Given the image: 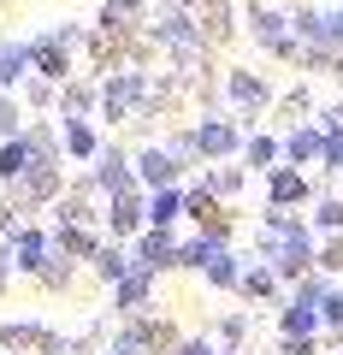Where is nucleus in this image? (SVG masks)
<instances>
[{"label": "nucleus", "mask_w": 343, "mask_h": 355, "mask_svg": "<svg viewBox=\"0 0 343 355\" xmlns=\"http://www.w3.org/2000/svg\"><path fill=\"white\" fill-rule=\"evenodd\" d=\"M18 266H24V272H36V279H42V266H48L53 261V243L48 237H42V231H24V237H18Z\"/></svg>", "instance_id": "nucleus-22"}, {"label": "nucleus", "mask_w": 343, "mask_h": 355, "mask_svg": "<svg viewBox=\"0 0 343 355\" xmlns=\"http://www.w3.org/2000/svg\"><path fill=\"white\" fill-rule=\"evenodd\" d=\"M290 36L308 42V48H331V6H296L290 12Z\"/></svg>", "instance_id": "nucleus-11"}, {"label": "nucleus", "mask_w": 343, "mask_h": 355, "mask_svg": "<svg viewBox=\"0 0 343 355\" xmlns=\"http://www.w3.org/2000/svg\"><path fill=\"white\" fill-rule=\"evenodd\" d=\"M113 308H118V314H130V320H142L154 308V272H142V266H137L125 284H113Z\"/></svg>", "instance_id": "nucleus-13"}, {"label": "nucleus", "mask_w": 343, "mask_h": 355, "mask_svg": "<svg viewBox=\"0 0 343 355\" xmlns=\"http://www.w3.org/2000/svg\"><path fill=\"white\" fill-rule=\"evenodd\" d=\"M195 24H202V36H207V42H225L231 30H237V6H231V0H202Z\"/></svg>", "instance_id": "nucleus-18"}, {"label": "nucleus", "mask_w": 343, "mask_h": 355, "mask_svg": "<svg viewBox=\"0 0 343 355\" xmlns=\"http://www.w3.org/2000/svg\"><path fill=\"white\" fill-rule=\"evenodd\" d=\"M219 355H237V349H219Z\"/></svg>", "instance_id": "nucleus-43"}, {"label": "nucleus", "mask_w": 343, "mask_h": 355, "mask_svg": "<svg viewBox=\"0 0 343 355\" xmlns=\"http://www.w3.org/2000/svg\"><path fill=\"white\" fill-rule=\"evenodd\" d=\"M279 291H284L279 272H272L267 261H249V272H243V284H237L243 302H279Z\"/></svg>", "instance_id": "nucleus-15"}, {"label": "nucleus", "mask_w": 343, "mask_h": 355, "mask_svg": "<svg viewBox=\"0 0 343 355\" xmlns=\"http://www.w3.org/2000/svg\"><path fill=\"white\" fill-rule=\"evenodd\" d=\"M331 48H337V60H343V6H331Z\"/></svg>", "instance_id": "nucleus-39"}, {"label": "nucleus", "mask_w": 343, "mask_h": 355, "mask_svg": "<svg viewBox=\"0 0 343 355\" xmlns=\"http://www.w3.org/2000/svg\"><path fill=\"white\" fill-rule=\"evenodd\" d=\"M107 355H142V349H130L125 338H113V349H107Z\"/></svg>", "instance_id": "nucleus-40"}, {"label": "nucleus", "mask_w": 343, "mask_h": 355, "mask_svg": "<svg viewBox=\"0 0 343 355\" xmlns=\"http://www.w3.org/2000/svg\"><path fill=\"white\" fill-rule=\"evenodd\" d=\"M243 142H249V130L237 119H225V113L195 119V148H202V160H231V154H243Z\"/></svg>", "instance_id": "nucleus-4"}, {"label": "nucleus", "mask_w": 343, "mask_h": 355, "mask_svg": "<svg viewBox=\"0 0 343 355\" xmlns=\"http://www.w3.org/2000/svg\"><path fill=\"white\" fill-rule=\"evenodd\" d=\"M172 355H219V343L213 338H178V343H172Z\"/></svg>", "instance_id": "nucleus-35"}, {"label": "nucleus", "mask_w": 343, "mask_h": 355, "mask_svg": "<svg viewBox=\"0 0 343 355\" xmlns=\"http://www.w3.org/2000/svg\"><path fill=\"white\" fill-rule=\"evenodd\" d=\"M30 65H36V71L48 77V83H65V77H71V53H65L60 42H53V36L30 42Z\"/></svg>", "instance_id": "nucleus-17"}, {"label": "nucleus", "mask_w": 343, "mask_h": 355, "mask_svg": "<svg viewBox=\"0 0 343 355\" xmlns=\"http://www.w3.org/2000/svg\"><path fill=\"white\" fill-rule=\"evenodd\" d=\"M319 320H326V331H337V326H343V291H337V284H331V296L319 302Z\"/></svg>", "instance_id": "nucleus-33"}, {"label": "nucleus", "mask_w": 343, "mask_h": 355, "mask_svg": "<svg viewBox=\"0 0 343 355\" xmlns=\"http://www.w3.org/2000/svg\"><path fill=\"white\" fill-rule=\"evenodd\" d=\"M12 130H18V107L0 95V137H12Z\"/></svg>", "instance_id": "nucleus-38"}, {"label": "nucleus", "mask_w": 343, "mask_h": 355, "mask_svg": "<svg viewBox=\"0 0 343 355\" xmlns=\"http://www.w3.org/2000/svg\"><path fill=\"white\" fill-rule=\"evenodd\" d=\"M142 101H148V77H142V71H113V77H107V89H101L107 119H130Z\"/></svg>", "instance_id": "nucleus-5"}, {"label": "nucleus", "mask_w": 343, "mask_h": 355, "mask_svg": "<svg viewBox=\"0 0 343 355\" xmlns=\"http://www.w3.org/2000/svg\"><path fill=\"white\" fill-rule=\"evenodd\" d=\"M243 178H249L243 166H213V172H207L202 184H207V190L219 196V202H237V196H243Z\"/></svg>", "instance_id": "nucleus-26"}, {"label": "nucleus", "mask_w": 343, "mask_h": 355, "mask_svg": "<svg viewBox=\"0 0 343 355\" xmlns=\"http://www.w3.org/2000/svg\"><path fill=\"white\" fill-rule=\"evenodd\" d=\"M178 219H184V184H178V190H154L148 196V225L154 231H172Z\"/></svg>", "instance_id": "nucleus-19"}, {"label": "nucleus", "mask_w": 343, "mask_h": 355, "mask_svg": "<svg viewBox=\"0 0 343 355\" xmlns=\"http://www.w3.org/2000/svg\"><path fill=\"white\" fill-rule=\"evenodd\" d=\"M308 101H314V95H308V83H296L290 95L279 101V113H308Z\"/></svg>", "instance_id": "nucleus-37"}, {"label": "nucleus", "mask_w": 343, "mask_h": 355, "mask_svg": "<svg viewBox=\"0 0 343 355\" xmlns=\"http://www.w3.org/2000/svg\"><path fill=\"white\" fill-rule=\"evenodd\" d=\"M249 36L267 53H279V60H290V48H296L290 12H284V6H267V0H249Z\"/></svg>", "instance_id": "nucleus-3"}, {"label": "nucleus", "mask_w": 343, "mask_h": 355, "mask_svg": "<svg viewBox=\"0 0 343 355\" xmlns=\"http://www.w3.org/2000/svg\"><path fill=\"white\" fill-rule=\"evenodd\" d=\"M272 355H319V338H279Z\"/></svg>", "instance_id": "nucleus-36"}, {"label": "nucleus", "mask_w": 343, "mask_h": 355, "mask_svg": "<svg viewBox=\"0 0 343 355\" xmlns=\"http://www.w3.org/2000/svg\"><path fill=\"white\" fill-rule=\"evenodd\" d=\"M225 101H231V113H237V125L249 130V119H261L272 107V83L261 71H243V65H231L225 71Z\"/></svg>", "instance_id": "nucleus-2"}, {"label": "nucleus", "mask_w": 343, "mask_h": 355, "mask_svg": "<svg viewBox=\"0 0 343 355\" xmlns=\"http://www.w3.org/2000/svg\"><path fill=\"white\" fill-rule=\"evenodd\" d=\"M319 272H343V237H319Z\"/></svg>", "instance_id": "nucleus-32"}, {"label": "nucleus", "mask_w": 343, "mask_h": 355, "mask_svg": "<svg viewBox=\"0 0 343 355\" xmlns=\"http://www.w3.org/2000/svg\"><path fill=\"white\" fill-rule=\"evenodd\" d=\"M261 261H267L284 284H302L308 272H319L314 225L296 219V214H284V207H267V219H261Z\"/></svg>", "instance_id": "nucleus-1"}, {"label": "nucleus", "mask_w": 343, "mask_h": 355, "mask_svg": "<svg viewBox=\"0 0 343 355\" xmlns=\"http://www.w3.org/2000/svg\"><path fill=\"white\" fill-rule=\"evenodd\" d=\"M95 272H101L107 284H125L130 272H137V254H130V249H118V243H107V249L95 254Z\"/></svg>", "instance_id": "nucleus-20"}, {"label": "nucleus", "mask_w": 343, "mask_h": 355, "mask_svg": "<svg viewBox=\"0 0 343 355\" xmlns=\"http://www.w3.org/2000/svg\"><path fill=\"white\" fill-rule=\"evenodd\" d=\"M65 154H77V160H101V137L89 130V119H65Z\"/></svg>", "instance_id": "nucleus-23"}, {"label": "nucleus", "mask_w": 343, "mask_h": 355, "mask_svg": "<svg viewBox=\"0 0 343 355\" xmlns=\"http://www.w3.org/2000/svg\"><path fill=\"white\" fill-rule=\"evenodd\" d=\"M279 338H319V343H326V320H319V308L284 296V302H279Z\"/></svg>", "instance_id": "nucleus-10"}, {"label": "nucleus", "mask_w": 343, "mask_h": 355, "mask_svg": "<svg viewBox=\"0 0 343 355\" xmlns=\"http://www.w3.org/2000/svg\"><path fill=\"white\" fill-rule=\"evenodd\" d=\"M178 249H184V243L172 237V231H154V225L130 243V254H137L142 272H172V266H178Z\"/></svg>", "instance_id": "nucleus-7"}, {"label": "nucleus", "mask_w": 343, "mask_h": 355, "mask_svg": "<svg viewBox=\"0 0 343 355\" xmlns=\"http://www.w3.org/2000/svg\"><path fill=\"white\" fill-rule=\"evenodd\" d=\"M243 272H249V261H243L237 249H225V254H219V261L202 272V279L213 284V291H237V284H243Z\"/></svg>", "instance_id": "nucleus-21"}, {"label": "nucleus", "mask_w": 343, "mask_h": 355, "mask_svg": "<svg viewBox=\"0 0 343 355\" xmlns=\"http://www.w3.org/2000/svg\"><path fill=\"white\" fill-rule=\"evenodd\" d=\"M30 160H36V148H30V137H12L6 148H0V178H6V184H18Z\"/></svg>", "instance_id": "nucleus-25"}, {"label": "nucleus", "mask_w": 343, "mask_h": 355, "mask_svg": "<svg viewBox=\"0 0 343 355\" xmlns=\"http://www.w3.org/2000/svg\"><path fill=\"white\" fill-rule=\"evenodd\" d=\"M331 77H337V89H343V60H337V71H331Z\"/></svg>", "instance_id": "nucleus-41"}, {"label": "nucleus", "mask_w": 343, "mask_h": 355, "mask_svg": "<svg viewBox=\"0 0 343 355\" xmlns=\"http://www.w3.org/2000/svg\"><path fill=\"white\" fill-rule=\"evenodd\" d=\"M137 178L148 184V190H178L184 166L172 160V148H166V142H154V148H142V154H137Z\"/></svg>", "instance_id": "nucleus-9"}, {"label": "nucleus", "mask_w": 343, "mask_h": 355, "mask_svg": "<svg viewBox=\"0 0 343 355\" xmlns=\"http://www.w3.org/2000/svg\"><path fill=\"white\" fill-rule=\"evenodd\" d=\"M107 231H113V237H142V231H148V196H142V190L113 196V207H107Z\"/></svg>", "instance_id": "nucleus-8"}, {"label": "nucleus", "mask_w": 343, "mask_h": 355, "mask_svg": "<svg viewBox=\"0 0 343 355\" xmlns=\"http://www.w3.org/2000/svg\"><path fill=\"white\" fill-rule=\"evenodd\" d=\"M279 166H284V137L249 130V142H243V172H279Z\"/></svg>", "instance_id": "nucleus-14"}, {"label": "nucleus", "mask_w": 343, "mask_h": 355, "mask_svg": "<svg viewBox=\"0 0 343 355\" xmlns=\"http://www.w3.org/2000/svg\"><path fill=\"white\" fill-rule=\"evenodd\" d=\"M319 166L343 178V130H337V137H326V154H319Z\"/></svg>", "instance_id": "nucleus-34"}, {"label": "nucleus", "mask_w": 343, "mask_h": 355, "mask_svg": "<svg viewBox=\"0 0 343 355\" xmlns=\"http://www.w3.org/2000/svg\"><path fill=\"white\" fill-rule=\"evenodd\" d=\"M243 338H249V314H225V320H219V349H237L243 355Z\"/></svg>", "instance_id": "nucleus-30"}, {"label": "nucleus", "mask_w": 343, "mask_h": 355, "mask_svg": "<svg viewBox=\"0 0 343 355\" xmlns=\"http://www.w3.org/2000/svg\"><path fill=\"white\" fill-rule=\"evenodd\" d=\"M302 202H319L302 166H279V172H267V207H284V214H290V207H302Z\"/></svg>", "instance_id": "nucleus-6"}, {"label": "nucleus", "mask_w": 343, "mask_h": 355, "mask_svg": "<svg viewBox=\"0 0 343 355\" xmlns=\"http://www.w3.org/2000/svg\"><path fill=\"white\" fill-rule=\"evenodd\" d=\"M89 107H95V83H71V89H65V113H71V119H83Z\"/></svg>", "instance_id": "nucleus-31"}, {"label": "nucleus", "mask_w": 343, "mask_h": 355, "mask_svg": "<svg viewBox=\"0 0 343 355\" xmlns=\"http://www.w3.org/2000/svg\"><path fill=\"white\" fill-rule=\"evenodd\" d=\"M95 184H101L107 196H125V190H137V178H130V160H125V148H101Z\"/></svg>", "instance_id": "nucleus-16"}, {"label": "nucleus", "mask_w": 343, "mask_h": 355, "mask_svg": "<svg viewBox=\"0 0 343 355\" xmlns=\"http://www.w3.org/2000/svg\"><path fill=\"white\" fill-rule=\"evenodd\" d=\"M0 284H6V254H0Z\"/></svg>", "instance_id": "nucleus-42"}, {"label": "nucleus", "mask_w": 343, "mask_h": 355, "mask_svg": "<svg viewBox=\"0 0 343 355\" xmlns=\"http://www.w3.org/2000/svg\"><path fill=\"white\" fill-rule=\"evenodd\" d=\"M24 65H30V48H24V42H12V48H0V89H12L18 77H24Z\"/></svg>", "instance_id": "nucleus-28"}, {"label": "nucleus", "mask_w": 343, "mask_h": 355, "mask_svg": "<svg viewBox=\"0 0 343 355\" xmlns=\"http://www.w3.org/2000/svg\"><path fill=\"white\" fill-rule=\"evenodd\" d=\"M53 190H60V166H36V172L24 178V196H30V202H42V196H53Z\"/></svg>", "instance_id": "nucleus-29"}, {"label": "nucleus", "mask_w": 343, "mask_h": 355, "mask_svg": "<svg viewBox=\"0 0 343 355\" xmlns=\"http://www.w3.org/2000/svg\"><path fill=\"white\" fill-rule=\"evenodd\" d=\"M308 225H314V237H343V196H319Z\"/></svg>", "instance_id": "nucleus-24"}, {"label": "nucleus", "mask_w": 343, "mask_h": 355, "mask_svg": "<svg viewBox=\"0 0 343 355\" xmlns=\"http://www.w3.org/2000/svg\"><path fill=\"white\" fill-rule=\"evenodd\" d=\"M326 154V130L319 125H290L284 130V166H319Z\"/></svg>", "instance_id": "nucleus-12"}, {"label": "nucleus", "mask_w": 343, "mask_h": 355, "mask_svg": "<svg viewBox=\"0 0 343 355\" xmlns=\"http://www.w3.org/2000/svg\"><path fill=\"white\" fill-rule=\"evenodd\" d=\"M48 338V331L36 326V320H6V326H0V343H6V349H30V343H42Z\"/></svg>", "instance_id": "nucleus-27"}]
</instances>
